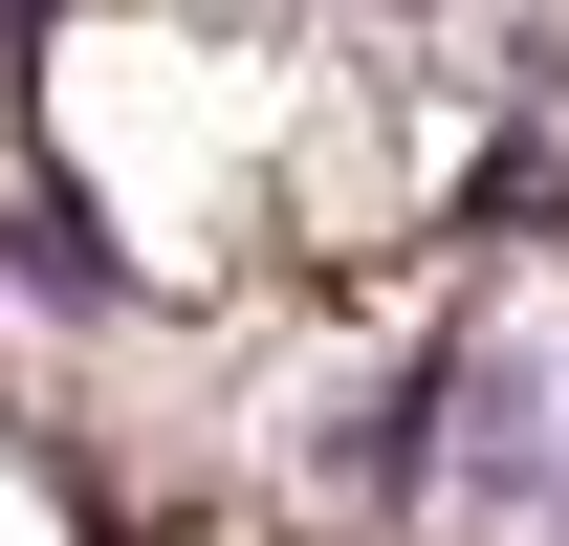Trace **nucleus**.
Segmentation results:
<instances>
[{"label": "nucleus", "mask_w": 569, "mask_h": 546, "mask_svg": "<svg viewBox=\"0 0 569 546\" xmlns=\"http://www.w3.org/2000/svg\"><path fill=\"white\" fill-rule=\"evenodd\" d=\"M0 263H22V306H44V328H110V306H132V241H110L67 175H22V198H0Z\"/></svg>", "instance_id": "obj_1"}]
</instances>
